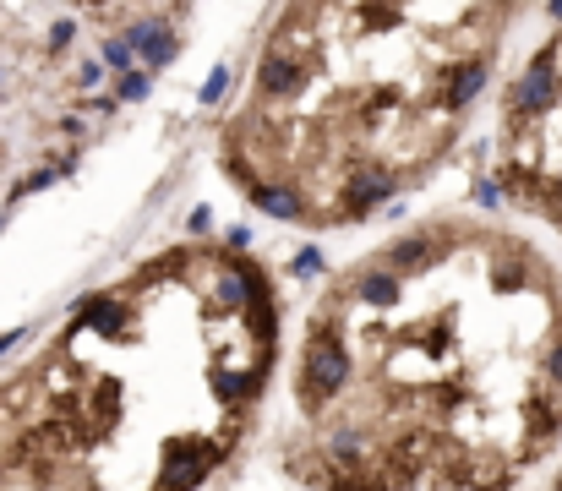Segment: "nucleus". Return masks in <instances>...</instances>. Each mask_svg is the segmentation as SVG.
<instances>
[{"label": "nucleus", "mask_w": 562, "mask_h": 491, "mask_svg": "<svg viewBox=\"0 0 562 491\" xmlns=\"http://www.w3.org/2000/svg\"><path fill=\"white\" fill-rule=\"evenodd\" d=\"M562 443V267L432 214L344 262L290 361L278 464L312 491H514Z\"/></svg>", "instance_id": "obj_1"}, {"label": "nucleus", "mask_w": 562, "mask_h": 491, "mask_svg": "<svg viewBox=\"0 0 562 491\" xmlns=\"http://www.w3.org/2000/svg\"><path fill=\"white\" fill-rule=\"evenodd\" d=\"M530 0H278L219 126V170L257 214L349 230L426 186Z\"/></svg>", "instance_id": "obj_3"}, {"label": "nucleus", "mask_w": 562, "mask_h": 491, "mask_svg": "<svg viewBox=\"0 0 562 491\" xmlns=\"http://www.w3.org/2000/svg\"><path fill=\"white\" fill-rule=\"evenodd\" d=\"M285 349L257 251L175 241L0 382V491H197L251 437Z\"/></svg>", "instance_id": "obj_2"}, {"label": "nucleus", "mask_w": 562, "mask_h": 491, "mask_svg": "<svg viewBox=\"0 0 562 491\" xmlns=\"http://www.w3.org/2000/svg\"><path fill=\"white\" fill-rule=\"evenodd\" d=\"M546 491H562V469H557V480H551V486H546Z\"/></svg>", "instance_id": "obj_5"}, {"label": "nucleus", "mask_w": 562, "mask_h": 491, "mask_svg": "<svg viewBox=\"0 0 562 491\" xmlns=\"http://www.w3.org/2000/svg\"><path fill=\"white\" fill-rule=\"evenodd\" d=\"M497 191L562 241V12L503 93Z\"/></svg>", "instance_id": "obj_4"}]
</instances>
